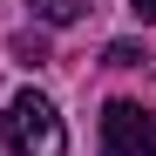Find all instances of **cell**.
<instances>
[{"instance_id":"6da1fadb","label":"cell","mask_w":156,"mask_h":156,"mask_svg":"<svg viewBox=\"0 0 156 156\" xmlns=\"http://www.w3.org/2000/svg\"><path fill=\"white\" fill-rule=\"evenodd\" d=\"M0 143H7V156H68V129H61L48 95L20 88L7 102V115H0Z\"/></svg>"},{"instance_id":"277c9868","label":"cell","mask_w":156,"mask_h":156,"mask_svg":"<svg viewBox=\"0 0 156 156\" xmlns=\"http://www.w3.org/2000/svg\"><path fill=\"white\" fill-rule=\"evenodd\" d=\"M102 61H109V68H149V48H136V41H109V48H102Z\"/></svg>"},{"instance_id":"5b68a950","label":"cell","mask_w":156,"mask_h":156,"mask_svg":"<svg viewBox=\"0 0 156 156\" xmlns=\"http://www.w3.org/2000/svg\"><path fill=\"white\" fill-rule=\"evenodd\" d=\"M14 55H20V68H41L48 61V41L41 34H14Z\"/></svg>"},{"instance_id":"8992f818","label":"cell","mask_w":156,"mask_h":156,"mask_svg":"<svg viewBox=\"0 0 156 156\" xmlns=\"http://www.w3.org/2000/svg\"><path fill=\"white\" fill-rule=\"evenodd\" d=\"M129 14H136V20H156V0H129Z\"/></svg>"},{"instance_id":"7a4b0ae2","label":"cell","mask_w":156,"mask_h":156,"mask_svg":"<svg viewBox=\"0 0 156 156\" xmlns=\"http://www.w3.org/2000/svg\"><path fill=\"white\" fill-rule=\"evenodd\" d=\"M102 156H156V115L143 102H109L102 109Z\"/></svg>"},{"instance_id":"3957f363","label":"cell","mask_w":156,"mask_h":156,"mask_svg":"<svg viewBox=\"0 0 156 156\" xmlns=\"http://www.w3.org/2000/svg\"><path fill=\"white\" fill-rule=\"evenodd\" d=\"M27 7H34L41 27H75V20L88 14V0H27Z\"/></svg>"},{"instance_id":"52a82bcc","label":"cell","mask_w":156,"mask_h":156,"mask_svg":"<svg viewBox=\"0 0 156 156\" xmlns=\"http://www.w3.org/2000/svg\"><path fill=\"white\" fill-rule=\"evenodd\" d=\"M0 156H7V143H0Z\"/></svg>"}]
</instances>
